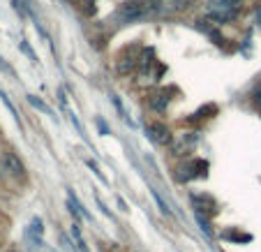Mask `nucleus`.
Returning a JSON list of instances; mask_svg holds the SVG:
<instances>
[{
	"label": "nucleus",
	"mask_w": 261,
	"mask_h": 252,
	"mask_svg": "<svg viewBox=\"0 0 261 252\" xmlns=\"http://www.w3.org/2000/svg\"><path fill=\"white\" fill-rule=\"evenodd\" d=\"M150 107H153L155 111H167V107H169V95H167V93H158L153 99H150Z\"/></svg>",
	"instance_id": "obj_8"
},
{
	"label": "nucleus",
	"mask_w": 261,
	"mask_h": 252,
	"mask_svg": "<svg viewBox=\"0 0 261 252\" xmlns=\"http://www.w3.org/2000/svg\"><path fill=\"white\" fill-rule=\"evenodd\" d=\"M67 206H69V211H72V215H74V220H90V215L84 211V206H81V201L76 197H74L72 192H67Z\"/></svg>",
	"instance_id": "obj_5"
},
{
	"label": "nucleus",
	"mask_w": 261,
	"mask_h": 252,
	"mask_svg": "<svg viewBox=\"0 0 261 252\" xmlns=\"http://www.w3.org/2000/svg\"><path fill=\"white\" fill-rule=\"evenodd\" d=\"M197 222H199V224H201V229H203V232H206V234H208V236H213V229H211V224H208V220H206V218H203L201 213H197Z\"/></svg>",
	"instance_id": "obj_13"
},
{
	"label": "nucleus",
	"mask_w": 261,
	"mask_h": 252,
	"mask_svg": "<svg viewBox=\"0 0 261 252\" xmlns=\"http://www.w3.org/2000/svg\"><path fill=\"white\" fill-rule=\"evenodd\" d=\"M150 194H153V199H155V201H158L160 211H162L164 215H171V208H169L167 204H164V199H162V197H160V194H158V190H150Z\"/></svg>",
	"instance_id": "obj_10"
},
{
	"label": "nucleus",
	"mask_w": 261,
	"mask_h": 252,
	"mask_svg": "<svg viewBox=\"0 0 261 252\" xmlns=\"http://www.w3.org/2000/svg\"><path fill=\"white\" fill-rule=\"evenodd\" d=\"M146 134L148 139L153 143H160V146H167V143H171V132L167 130V125L162 123H155V125H148L146 128Z\"/></svg>",
	"instance_id": "obj_2"
},
{
	"label": "nucleus",
	"mask_w": 261,
	"mask_h": 252,
	"mask_svg": "<svg viewBox=\"0 0 261 252\" xmlns=\"http://www.w3.org/2000/svg\"><path fill=\"white\" fill-rule=\"evenodd\" d=\"M259 99H261V84H259V88H256V90H254V102H256V104H259Z\"/></svg>",
	"instance_id": "obj_14"
},
{
	"label": "nucleus",
	"mask_w": 261,
	"mask_h": 252,
	"mask_svg": "<svg viewBox=\"0 0 261 252\" xmlns=\"http://www.w3.org/2000/svg\"><path fill=\"white\" fill-rule=\"evenodd\" d=\"M3 65H5V63H3V58H0V67H3Z\"/></svg>",
	"instance_id": "obj_15"
},
{
	"label": "nucleus",
	"mask_w": 261,
	"mask_h": 252,
	"mask_svg": "<svg viewBox=\"0 0 261 252\" xmlns=\"http://www.w3.org/2000/svg\"><path fill=\"white\" fill-rule=\"evenodd\" d=\"M42 234H44L42 220L35 218L33 222H30V227H28V238H30V241H35V243H42Z\"/></svg>",
	"instance_id": "obj_7"
},
{
	"label": "nucleus",
	"mask_w": 261,
	"mask_h": 252,
	"mask_svg": "<svg viewBox=\"0 0 261 252\" xmlns=\"http://www.w3.org/2000/svg\"><path fill=\"white\" fill-rule=\"evenodd\" d=\"M180 171L182 173H178V178H180V181H192V178L206 176V162H201V160H194V162H190L188 167H182Z\"/></svg>",
	"instance_id": "obj_4"
},
{
	"label": "nucleus",
	"mask_w": 261,
	"mask_h": 252,
	"mask_svg": "<svg viewBox=\"0 0 261 252\" xmlns=\"http://www.w3.org/2000/svg\"><path fill=\"white\" fill-rule=\"evenodd\" d=\"M28 102L33 104V107H37V109H40V111H44V114H51V109H49V107H46V104L42 102V99H37V97H35V95H28Z\"/></svg>",
	"instance_id": "obj_11"
},
{
	"label": "nucleus",
	"mask_w": 261,
	"mask_h": 252,
	"mask_svg": "<svg viewBox=\"0 0 261 252\" xmlns=\"http://www.w3.org/2000/svg\"><path fill=\"white\" fill-rule=\"evenodd\" d=\"M3 167H5V171L10 173V176H14V178H23L25 176L23 162H21L14 153H10V150H7V153H3Z\"/></svg>",
	"instance_id": "obj_3"
},
{
	"label": "nucleus",
	"mask_w": 261,
	"mask_h": 252,
	"mask_svg": "<svg viewBox=\"0 0 261 252\" xmlns=\"http://www.w3.org/2000/svg\"><path fill=\"white\" fill-rule=\"evenodd\" d=\"M241 0H211V14L217 21H229L236 14Z\"/></svg>",
	"instance_id": "obj_1"
},
{
	"label": "nucleus",
	"mask_w": 261,
	"mask_h": 252,
	"mask_svg": "<svg viewBox=\"0 0 261 252\" xmlns=\"http://www.w3.org/2000/svg\"><path fill=\"white\" fill-rule=\"evenodd\" d=\"M79 3V7L86 12V14H93L95 12V0H76Z\"/></svg>",
	"instance_id": "obj_12"
},
{
	"label": "nucleus",
	"mask_w": 261,
	"mask_h": 252,
	"mask_svg": "<svg viewBox=\"0 0 261 252\" xmlns=\"http://www.w3.org/2000/svg\"><path fill=\"white\" fill-rule=\"evenodd\" d=\"M137 67V58H134V56H123V58H120V63H118V72L120 74H129V72H132V69Z\"/></svg>",
	"instance_id": "obj_9"
},
{
	"label": "nucleus",
	"mask_w": 261,
	"mask_h": 252,
	"mask_svg": "<svg viewBox=\"0 0 261 252\" xmlns=\"http://www.w3.org/2000/svg\"><path fill=\"white\" fill-rule=\"evenodd\" d=\"M69 234H72V238H74V245H76V250H79V252H90V250H88V245H86L84 234H81V229H79V222H74V224H72Z\"/></svg>",
	"instance_id": "obj_6"
}]
</instances>
